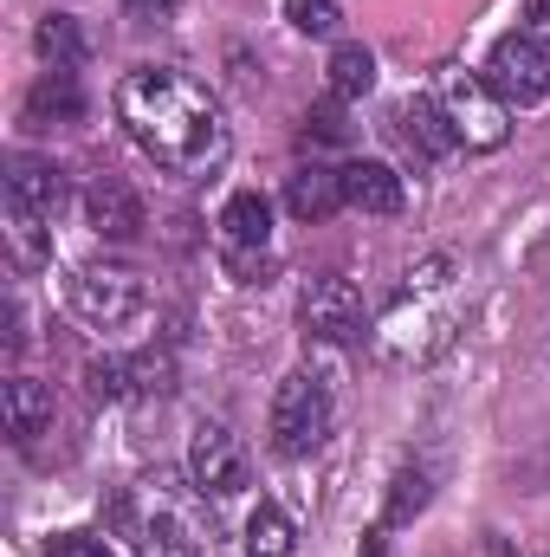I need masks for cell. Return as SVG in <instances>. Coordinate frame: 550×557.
Instances as JSON below:
<instances>
[{
    "mask_svg": "<svg viewBox=\"0 0 550 557\" xmlns=\"http://www.w3.org/2000/svg\"><path fill=\"white\" fill-rule=\"evenodd\" d=\"M434 98H440L453 137L466 143V149H499V143L512 137V104L486 85V72H460L453 65V72H440Z\"/></svg>",
    "mask_w": 550,
    "mask_h": 557,
    "instance_id": "277c9868",
    "label": "cell"
},
{
    "mask_svg": "<svg viewBox=\"0 0 550 557\" xmlns=\"http://www.w3.org/2000/svg\"><path fill=\"white\" fill-rule=\"evenodd\" d=\"M33 46H39L46 65H65V72L85 65V33H78V20H65V13H46L39 33H33Z\"/></svg>",
    "mask_w": 550,
    "mask_h": 557,
    "instance_id": "d6986e66",
    "label": "cell"
},
{
    "mask_svg": "<svg viewBox=\"0 0 550 557\" xmlns=\"http://www.w3.org/2000/svg\"><path fill=\"white\" fill-rule=\"evenodd\" d=\"M124 7H130V20H142V26H162V20L182 13V0H124Z\"/></svg>",
    "mask_w": 550,
    "mask_h": 557,
    "instance_id": "d4e9b609",
    "label": "cell"
},
{
    "mask_svg": "<svg viewBox=\"0 0 550 557\" xmlns=\"http://www.w3.org/2000/svg\"><path fill=\"white\" fill-rule=\"evenodd\" d=\"M0 421H7L13 441H33L39 428H52V389L33 383V376H13V383L0 389Z\"/></svg>",
    "mask_w": 550,
    "mask_h": 557,
    "instance_id": "e0dca14e",
    "label": "cell"
},
{
    "mask_svg": "<svg viewBox=\"0 0 550 557\" xmlns=\"http://www.w3.org/2000/svg\"><path fill=\"white\" fill-rule=\"evenodd\" d=\"M65 292H72V311L98 331H124L149 311V292L130 267H78L65 278Z\"/></svg>",
    "mask_w": 550,
    "mask_h": 557,
    "instance_id": "5b68a950",
    "label": "cell"
},
{
    "mask_svg": "<svg viewBox=\"0 0 550 557\" xmlns=\"http://www.w3.org/2000/svg\"><path fill=\"white\" fill-rule=\"evenodd\" d=\"M85 383H91V396L98 403H137V396H168L175 389V363L168 357H98L91 370H85Z\"/></svg>",
    "mask_w": 550,
    "mask_h": 557,
    "instance_id": "30bf717a",
    "label": "cell"
},
{
    "mask_svg": "<svg viewBox=\"0 0 550 557\" xmlns=\"http://www.w3.org/2000/svg\"><path fill=\"white\" fill-rule=\"evenodd\" d=\"M363 557H383V532H370V545H363Z\"/></svg>",
    "mask_w": 550,
    "mask_h": 557,
    "instance_id": "83f0119b",
    "label": "cell"
},
{
    "mask_svg": "<svg viewBox=\"0 0 550 557\" xmlns=\"http://www.w3.org/2000/svg\"><path fill=\"white\" fill-rule=\"evenodd\" d=\"M247 447L221 428V421H201L195 434H188V480L208 493V499H234V493H247Z\"/></svg>",
    "mask_w": 550,
    "mask_h": 557,
    "instance_id": "ba28073f",
    "label": "cell"
},
{
    "mask_svg": "<svg viewBox=\"0 0 550 557\" xmlns=\"http://www.w3.org/2000/svg\"><path fill=\"white\" fill-rule=\"evenodd\" d=\"M26 117H33V124H78V117H85V85H78V72H65V65L39 72V85L26 91Z\"/></svg>",
    "mask_w": 550,
    "mask_h": 557,
    "instance_id": "9a60e30c",
    "label": "cell"
},
{
    "mask_svg": "<svg viewBox=\"0 0 550 557\" xmlns=\"http://www.w3.org/2000/svg\"><path fill=\"white\" fill-rule=\"evenodd\" d=\"M221 234H214V247H221V260H227V273L234 278H260V267L273 260V201L266 195H234L227 208H221V221H214Z\"/></svg>",
    "mask_w": 550,
    "mask_h": 557,
    "instance_id": "52a82bcc",
    "label": "cell"
},
{
    "mask_svg": "<svg viewBox=\"0 0 550 557\" xmlns=\"http://www.w3.org/2000/svg\"><path fill=\"white\" fill-rule=\"evenodd\" d=\"M330 421H337V396H330V383H324L317 370H291V376L278 383V396H273V447L285 454V460L317 454L324 434H330Z\"/></svg>",
    "mask_w": 550,
    "mask_h": 557,
    "instance_id": "3957f363",
    "label": "cell"
},
{
    "mask_svg": "<svg viewBox=\"0 0 550 557\" xmlns=\"http://www.w3.org/2000/svg\"><path fill=\"white\" fill-rule=\"evenodd\" d=\"M525 33L550 52V0H525Z\"/></svg>",
    "mask_w": 550,
    "mask_h": 557,
    "instance_id": "484cf974",
    "label": "cell"
},
{
    "mask_svg": "<svg viewBox=\"0 0 550 557\" xmlns=\"http://www.w3.org/2000/svg\"><path fill=\"white\" fill-rule=\"evenodd\" d=\"M486 85H492L512 111L545 104L550 98V52L525 33V26L505 33V39H492V52H486Z\"/></svg>",
    "mask_w": 550,
    "mask_h": 557,
    "instance_id": "8992f818",
    "label": "cell"
},
{
    "mask_svg": "<svg viewBox=\"0 0 550 557\" xmlns=\"http://www.w3.org/2000/svg\"><path fill=\"white\" fill-rule=\"evenodd\" d=\"M396 124H402V137H409V149L421 156V162H440V156H453V149H460V137H453V124H447V111H440V98H434V91L409 98V104L396 111Z\"/></svg>",
    "mask_w": 550,
    "mask_h": 557,
    "instance_id": "4fadbf2b",
    "label": "cell"
},
{
    "mask_svg": "<svg viewBox=\"0 0 550 557\" xmlns=\"http://www.w3.org/2000/svg\"><path fill=\"white\" fill-rule=\"evenodd\" d=\"M111 532L137 557H201L214 545L208 493L175 473H142L111 499Z\"/></svg>",
    "mask_w": 550,
    "mask_h": 557,
    "instance_id": "7a4b0ae2",
    "label": "cell"
},
{
    "mask_svg": "<svg viewBox=\"0 0 550 557\" xmlns=\"http://www.w3.org/2000/svg\"><path fill=\"white\" fill-rule=\"evenodd\" d=\"M247 557H291V519L278 506H253V519H247Z\"/></svg>",
    "mask_w": 550,
    "mask_h": 557,
    "instance_id": "ffe728a7",
    "label": "cell"
},
{
    "mask_svg": "<svg viewBox=\"0 0 550 557\" xmlns=\"http://www.w3.org/2000/svg\"><path fill=\"white\" fill-rule=\"evenodd\" d=\"M46 557H111V545L91 539V532H65V539H52V552Z\"/></svg>",
    "mask_w": 550,
    "mask_h": 557,
    "instance_id": "cb8c5ba5",
    "label": "cell"
},
{
    "mask_svg": "<svg viewBox=\"0 0 550 557\" xmlns=\"http://www.w3.org/2000/svg\"><path fill=\"white\" fill-rule=\"evenodd\" d=\"M117 124L130 131V143L162 175H182V182L214 175L227 162V143H234L214 91L195 85L175 65H137V72H124V85H117Z\"/></svg>",
    "mask_w": 550,
    "mask_h": 557,
    "instance_id": "6da1fadb",
    "label": "cell"
},
{
    "mask_svg": "<svg viewBox=\"0 0 550 557\" xmlns=\"http://www.w3.org/2000/svg\"><path fill=\"white\" fill-rule=\"evenodd\" d=\"M324 72H330V98H337V104H350V98H363V91L376 85V52H370V46H357V39H343V46L330 52V65H324Z\"/></svg>",
    "mask_w": 550,
    "mask_h": 557,
    "instance_id": "ac0fdd59",
    "label": "cell"
},
{
    "mask_svg": "<svg viewBox=\"0 0 550 557\" xmlns=\"http://www.w3.org/2000/svg\"><path fill=\"white\" fill-rule=\"evenodd\" d=\"M402 175L389 162H350L343 169V208L357 214H402Z\"/></svg>",
    "mask_w": 550,
    "mask_h": 557,
    "instance_id": "5bb4252c",
    "label": "cell"
},
{
    "mask_svg": "<svg viewBox=\"0 0 550 557\" xmlns=\"http://www.w3.org/2000/svg\"><path fill=\"white\" fill-rule=\"evenodd\" d=\"M421 506H427V473H421V467H402L396 486H389V519H383V525H409Z\"/></svg>",
    "mask_w": 550,
    "mask_h": 557,
    "instance_id": "7402d4cb",
    "label": "cell"
},
{
    "mask_svg": "<svg viewBox=\"0 0 550 557\" xmlns=\"http://www.w3.org/2000/svg\"><path fill=\"white\" fill-rule=\"evenodd\" d=\"M291 26L311 33V39H324V33L343 26V0H291Z\"/></svg>",
    "mask_w": 550,
    "mask_h": 557,
    "instance_id": "603a6c76",
    "label": "cell"
},
{
    "mask_svg": "<svg viewBox=\"0 0 550 557\" xmlns=\"http://www.w3.org/2000/svg\"><path fill=\"white\" fill-rule=\"evenodd\" d=\"M7 201L13 208H26V214H39V221H52L59 208H65V169L52 162V156H13L7 162Z\"/></svg>",
    "mask_w": 550,
    "mask_h": 557,
    "instance_id": "8fae6325",
    "label": "cell"
},
{
    "mask_svg": "<svg viewBox=\"0 0 550 557\" xmlns=\"http://www.w3.org/2000/svg\"><path fill=\"white\" fill-rule=\"evenodd\" d=\"M285 208H291V221H330L337 208H343V169H298L291 182H285Z\"/></svg>",
    "mask_w": 550,
    "mask_h": 557,
    "instance_id": "2e32d148",
    "label": "cell"
},
{
    "mask_svg": "<svg viewBox=\"0 0 550 557\" xmlns=\"http://www.w3.org/2000/svg\"><path fill=\"white\" fill-rule=\"evenodd\" d=\"M85 221L104 234V240H137L142 234V195L124 175H98L85 188Z\"/></svg>",
    "mask_w": 550,
    "mask_h": 557,
    "instance_id": "7c38bea8",
    "label": "cell"
},
{
    "mask_svg": "<svg viewBox=\"0 0 550 557\" xmlns=\"http://www.w3.org/2000/svg\"><path fill=\"white\" fill-rule=\"evenodd\" d=\"M304 331L324 337V344H363V331H370L363 292H357L350 278H337V273L311 278V285H304Z\"/></svg>",
    "mask_w": 550,
    "mask_h": 557,
    "instance_id": "9c48e42d",
    "label": "cell"
},
{
    "mask_svg": "<svg viewBox=\"0 0 550 557\" xmlns=\"http://www.w3.org/2000/svg\"><path fill=\"white\" fill-rule=\"evenodd\" d=\"M311 124H317V137H343V124H337V104H324Z\"/></svg>",
    "mask_w": 550,
    "mask_h": 557,
    "instance_id": "4316f807",
    "label": "cell"
},
{
    "mask_svg": "<svg viewBox=\"0 0 550 557\" xmlns=\"http://www.w3.org/2000/svg\"><path fill=\"white\" fill-rule=\"evenodd\" d=\"M7 240H13V260L20 267H39L46 260V221L26 214V208H13V201H7Z\"/></svg>",
    "mask_w": 550,
    "mask_h": 557,
    "instance_id": "44dd1931",
    "label": "cell"
}]
</instances>
